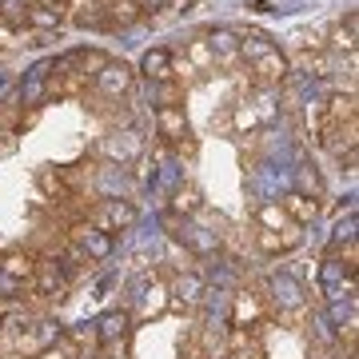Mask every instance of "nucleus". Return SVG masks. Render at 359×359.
<instances>
[{
	"label": "nucleus",
	"instance_id": "obj_1",
	"mask_svg": "<svg viewBox=\"0 0 359 359\" xmlns=\"http://www.w3.org/2000/svg\"><path fill=\"white\" fill-rule=\"evenodd\" d=\"M240 60L248 65L256 88H276L283 76H287V56H283L268 36H240Z\"/></svg>",
	"mask_w": 359,
	"mask_h": 359
},
{
	"label": "nucleus",
	"instance_id": "obj_2",
	"mask_svg": "<svg viewBox=\"0 0 359 359\" xmlns=\"http://www.w3.org/2000/svg\"><path fill=\"white\" fill-rule=\"evenodd\" d=\"M132 80H136L132 65H124V60H104V68L92 76V92L100 100H120V96L132 92Z\"/></svg>",
	"mask_w": 359,
	"mask_h": 359
},
{
	"label": "nucleus",
	"instance_id": "obj_3",
	"mask_svg": "<svg viewBox=\"0 0 359 359\" xmlns=\"http://www.w3.org/2000/svg\"><path fill=\"white\" fill-rule=\"evenodd\" d=\"M136 224V208L128 204V200H104L96 212H92V228H100V231H120V228H132Z\"/></svg>",
	"mask_w": 359,
	"mask_h": 359
},
{
	"label": "nucleus",
	"instance_id": "obj_4",
	"mask_svg": "<svg viewBox=\"0 0 359 359\" xmlns=\"http://www.w3.org/2000/svg\"><path fill=\"white\" fill-rule=\"evenodd\" d=\"M156 128H160V140L164 144H184L188 136V116L180 104H160L156 108Z\"/></svg>",
	"mask_w": 359,
	"mask_h": 359
},
{
	"label": "nucleus",
	"instance_id": "obj_5",
	"mask_svg": "<svg viewBox=\"0 0 359 359\" xmlns=\"http://www.w3.org/2000/svg\"><path fill=\"white\" fill-rule=\"evenodd\" d=\"M68 13V0H36L25 8V25L28 28H60Z\"/></svg>",
	"mask_w": 359,
	"mask_h": 359
},
{
	"label": "nucleus",
	"instance_id": "obj_6",
	"mask_svg": "<svg viewBox=\"0 0 359 359\" xmlns=\"http://www.w3.org/2000/svg\"><path fill=\"white\" fill-rule=\"evenodd\" d=\"M140 152H144V136L140 132H132V128L116 132V136L104 140V156H112V160H120V164H132Z\"/></svg>",
	"mask_w": 359,
	"mask_h": 359
},
{
	"label": "nucleus",
	"instance_id": "obj_7",
	"mask_svg": "<svg viewBox=\"0 0 359 359\" xmlns=\"http://www.w3.org/2000/svg\"><path fill=\"white\" fill-rule=\"evenodd\" d=\"M172 60H176V52L172 48H148L144 52V60H140V72L148 80H152V84H172Z\"/></svg>",
	"mask_w": 359,
	"mask_h": 359
},
{
	"label": "nucleus",
	"instance_id": "obj_8",
	"mask_svg": "<svg viewBox=\"0 0 359 359\" xmlns=\"http://www.w3.org/2000/svg\"><path fill=\"white\" fill-rule=\"evenodd\" d=\"M259 120H264V116H259V108L252 100H236L228 108V120H219V128H228V132H236V136H244V132H252L259 124Z\"/></svg>",
	"mask_w": 359,
	"mask_h": 359
},
{
	"label": "nucleus",
	"instance_id": "obj_9",
	"mask_svg": "<svg viewBox=\"0 0 359 359\" xmlns=\"http://www.w3.org/2000/svg\"><path fill=\"white\" fill-rule=\"evenodd\" d=\"M256 244L259 252H268V256H280V252H292L295 244H299V228H280V231H271V228H259L256 236Z\"/></svg>",
	"mask_w": 359,
	"mask_h": 359
},
{
	"label": "nucleus",
	"instance_id": "obj_10",
	"mask_svg": "<svg viewBox=\"0 0 359 359\" xmlns=\"http://www.w3.org/2000/svg\"><path fill=\"white\" fill-rule=\"evenodd\" d=\"M280 208H283V216L292 219L295 228H304V224H311V219L320 216V200H308V196H299V192L283 196Z\"/></svg>",
	"mask_w": 359,
	"mask_h": 359
},
{
	"label": "nucleus",
	"instance_id": "obj_11",
	"mask_svg": "<svg viewBox=\"0 0 359 359\" xmlns=\"http://www.w3.org/2000/svg\"><path fill=\"white\" fill-rule=\"evenodd\" d=\"M208 44H212V56H216V68H224V65H236V60H240V36H236V32H228V28H216V32L208 36Z\"/></svg>",
	"mask_w": 359,
	"mask_h": 359
},
{
	"label": "nucleus",
	"instance_id": "obj_12",
	"mask_svg": "<svg viewBox=\"0 0 359 359\" xmlns=\"http://www.w3.org/2000/svg\"><path fill=\"white\" fill-rule=\"evenodd\" d=\"M76 240H80V256L88 259V264L92 259H104L108 252H112V236L100 231V228H80Z\"/></svg>",
	"mask_w": 359,
	"mask_h": 359
},
{
	"label": "nucleus",
	"instance_id": "obj_13",
	"mask_svg": "<svg viewBox=\"0 0 359 359\" xmlns=\"http://www.w3.org/2000/svg\"><path fill=\"white\" fill-rule=\"evenodd\" d=\"M184 65L192 68L196 76H200V72H212V68H216V56H212V44H208V36L188 40V48H184Z\"/></svg>",
	"mask_w": 359,
	"mask_h": 359
},
{
	"label": "nucleus",
	"instance_id": "obj_14",
	"mask_svg": "<svg viewBox=\"0 0 359 359\" xmlns=\"http://www.w3.org/2000/svg\"><path fill=\"white\" fill-rule=\"evenodd\" d=\"M0 271L8 280H32L36 276V259L28 256V252H8V256H0Z\"/></svg>",
	"mask_w": 359,
	"mask_h": 359
},
{
	"label": "nucleus",
	"instance_id": "obj_15",
	"mask_svg": "<svg viewBox=\"0 0 359 359\" xmlns=\"http://www.w3.org/2000/svg\"><path fill=\"white\" fill-rule=\"evenodd\" d=\"M104 13H108V25L112 28H124L132 20H140V0H108Z\"/></svg>",
	"mask_w": 359,
	"mask_h": 359
},
{
	"label": "nucleus",
	"instance_id": "obj_16",
	"mask_svg": "<svg viewBox=\"0 0 359 359\" xmlns=\"http://www.w3.org/2000/svg\"><path fill=\"white\" fill-rule=\"evenodd\" d=\"M259 323V299L256 295H236V327H256Z\"/></svg>",
	"mask_w": 359,
	"mask_h": 359
},
{
	"label": "nucleus",
	"instance_id": "obj_17",
	"mask_svg": "<svg viewBox=\"0 0 359 359\" xmlns=\"http://www.w3.org/2000/svg\"><path fill=\"white\" fill-rule=\"evenodd\" d=\"M124 332H128V316H124V311H112V316H104V320H100V339H104V344L120 339Z\"/></svg>",
	"mask_w": 359,
	"mask_h": 359
},
{
	"label": "nucleus",
	"instance_id": "obj_18",
	"mask_svg": "<svg viewBox=\"0 0 359 359\" xmlns=\"http://www.w3.org/2000/svg\"><path fill=\"white\" fill-rule=\"evenodd\" d=\"M299 196H308V200H320L323 196V180H320V172H316L311 164L299 168Z\"/></svg>",
	"mask_w": 359,
	"mask_h": 359
},
{
	"label": "nucleus",
	"instance_id": "obj_19",
	"mask_svg": "<svg viewBox=\"0 0 359 359\" xmlns=\"http://www.w3.org/2000/svg\"><path fill=\"white\" fill-rule=\"evenodd\" d=\"M72 20H76L80 28H112V25H108V13H104V4H88V8H80Z\"/></svg>",
	"mask_w": 359,
	"mask_h": 359
},
{
	"label": "nucleus",
	"instance_id": "obj_20",
	"mask_svg": "<svg viewBox=\"0 0 359 359\" xmlns=\"http://www.w3.org/2000/svg\"><path fill=\"white\" fill-rule=\"evenodd\" d=\"M259 228L280 231V228H292V219L283 216V208H280V204H264V208H259Z\"/></svg>",
	"mask_w": 359,
	"mask_h": 359
},
{
	"label": "nucleus",
	"instance_id": "obj_21",
	"mask_svg": "<svg viewBox=\"0 0 359 359\" xmlns=\"http://www.w3.org/2000/svg\"><path fill=\"white\" fill-rule=\"evenodd\" d=\"M36 184H40V188H44L48 196H68L65 176H60V172H52V168H44V172H40V176H36Z\"/></svg>",
	"mask_w": 359,
	"mask_h": 359
},
{
	"label": "nucleus",
	"instance_id": "obj_22",
	"mask_svg": "<svg viewBox=\"0 0 359 359\" xmlns=\"http://www.w3.org/2000/svg\"><path fill=\"white\" fill-rule=\"evenodd\" d=\"M176 292H180V299H184V304H196V299H200V292H204V280H200V276H184V280L176 283ZM176 299V304H180Z\"/></svg>",
	"mask_w": 359,
	"mask_h": 359
},
{
	"label": "nucleus",
	"instance_id": "obj_23",
	"mask_svg": "<svg viewBox=\"0 0 359 359\" xmlns=\"http://www.w3.org/2000/svg\"><path fill=\"white\" fill-rule=\"evenodd\" d=\"M176 212H184V216L200 212V192H196V188H180L176 192Z\"/></svg>",
	"mask_w": 359,
	"mask_h": 359
},
{
	"label": "nucleus",
	"instance_id": "obj_24",
	"mask_svg": "<svg viewBox=\"0 0 359 359\" xmlns=\"http://www.w3.org/2000/svg\"><path fill=\"white\" fill-rule=\"evenodd\" d=\"M164 287H152V292H148V299H144V316H160V311L168 308V299H164Z\"/></svg>",
	"mask_w": 359,
	"mask_h": 359
},
{
	"label": "nucleus",
	"instance_id": "obj_25",
	"mask_svg": "<svg viewBox=\"0 0 359 359\" xmlns=\"http://www.w3.org/2000/svg\"><path fill=\"white\" fill-rule=\"evenodd\" d=\"M36 359H72V347L68 344H56V347H44Z\"/></svg>",
	"mask_w": 359,
	"mask_h": 359
},
{
	"label": "nucleus",
	"instance_id": "obj_26",
	"mask_svg": "<svg viewBox=\"0 0 359 359\" xmlns=\"http://www.w3.org/2000/svg\"><path fill=\"white\" fill-rule=\"evenodd\" d=\"M13 44H20V40H16V28L0 20V48H13Z\"/></svg>",
	"mask_w": 359,
	"mask_h": 359
},
{
	"label": "nucleus",
	"instance_id": "obj_27",
	"mask_svg": "<svg viewBox=\"0 0 359 359\" xmlns=\"http://www.w3.org/2000/svg\"><path fill=\"white\" fill-rule=\"evenodd\" d=\"M108 359H120V355H108Z\"/></svg>",
	"mask_w": 359,
	"mask_h": 359
}]
</instances>
